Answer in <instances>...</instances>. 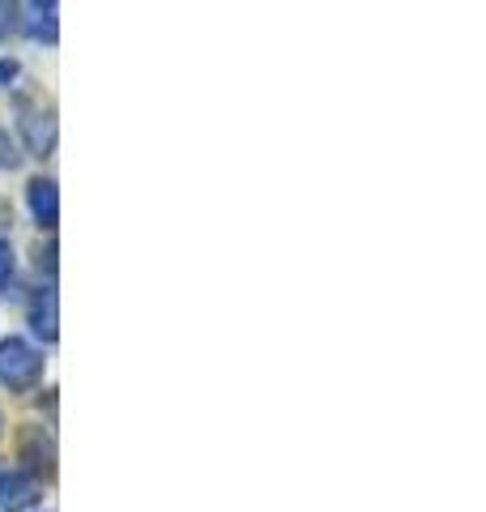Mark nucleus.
I'll use <instances>...</instances> for the list:
<instances>
[{"label": "nucleus", "mask_w": 486, "mask_h": 512, "mask_svg": "<svg viewBox=\"0 0 486 512\" xmlns=\"http://www.w3.org/2000/svg\"><path fill=\"white\" fill-rule=\"evenodd\" d=\"M43 376V355L26 338H5L0 342V384L13 393L35 389Z\"/></svg>", "instance_id": "nucleus-1"}, {"label": "nucleus", "mask_w": 486, "mask_h": 512, "mask_svg": "<svg viewBox=\"0 0 486 512\" xmlns=\"http://www.w3.org/2000/svg\"><path fill=\"white\" fill-rule=\"evenodd\" d=\"M18 128H22V141L35 158H47L56 150V116L39 103H22L18 107Z\"/></svg>", "instance_id": "nucleus-2"}, {"label": "nucleus", "mask_w": 486, "mask_h": 512, "mask_svg": "<svg viewBox=\"0 0 486 512\" xmlns=\"http://www.w3.org/2000/svg\"><path fill=\"white\" fill-rule=\"evenodd\" d=\"M39 500V478L30 470H18L9 461H0V508L5 512H22Z\"/></svg>", "instance_id": "nucleus-3"}, {"label": "nucleus", "mask_w": 486, "mask_h": 512, "mask_svg": "<svg viewBox=\"0 0 486 512\" xmlns=\"http://www.w3.org/2000/svg\"><path fill=\"white\" fill-rule=\"evenodd\" d=\"M26 205H30V214H35L39 227L52 231L56 222H60V192H56V180H47V175L30 180V188H26Z\"/></svg>", "instance_id": "nucleus-4"}, {"label": "nucleus", "mask_w": 486, "mask_h": 512, "mask_svg": "<svg viewBox=\"0 0 486 512\" xmlns=\"http://www.w3.org/2000/svg\"><path fill=\"white\" fill-rule=\"evenodd\" d=\"M30 329L43 342H56V286H39V295L30 299Z\"/></svg>", "instance_id": "nucleus-5"}, {"label": "nucleus", "mask_w": 486, "mask_h": 512, "mask_svg": "<svg viewBox=\"0 0 486 512\" xmlns=\"http://www.w3.org/2000/svg\"><path fill=\"white\" fill-rule=\"evenodd\" d=\"M52 457H56V448H52V436H43V427H30L26 436H22V461L30 466V474H52Z\"/></svg>", "instance_id": "nucleus-6"}, {"label": "nucleus", "mask_w": 486, "mask_h": 512, "mask_svg": "<svg viewBox=\"0 0 486 512\" xmlns=\"http://www.w3.org/2000/svg\"><path fill=\"white\" fill-rule=\"evenodd\" d=\"M26 35L39 43H56V9H35V18L26 22Z\"/></svg>", "instance_id": "nucleus-7"}, {"label": "nucleus", "mask_w": 486, "mask_h": 512, "mask_svg": "<svg viewBox=\"0 0 486 512\" xmlns=\"http://www.w3.org/2000/svg\"><path fill=\"white\" fill-rule=\"evenodd\" d=\"M22 30V5L18 0H0V39H13Z\"/></svg>", "instance_id": "nucleus-8"}, {"label": "nucleus", "mask_w": 486, "mask_h": 512, "mask_svg": "<svg viewBox=\"0 0 486 512\" xmlns=\"http://www.w3.org/2000/svg\"><path fill=\"white\" fill-rule=\"evenodd\" d=\"M13 274H18V252H13V244H9L5 235H0V295L9 291Z\"/></svg>", "instance_id": "nucleus-9"}, {"label": "nucleus", "mask_w": 486, "mask_h": 512, "mask_svg": "<svg viewBox=\"0 0 486 512\" xmlns=\"http://www.w3.org/2000/svg\"><path fill=\"white\" fill-rule=\"evenodd\" d=\"M18 77V60H0V86H9Z\"/></svg>", "instance_id": "nucleus-10"}, {"label": "nucleus", "mask_w": 486, "mask_h": 512, "mask_svg": "<svg viewBox=\"0 0 486 512\" xmlns=\"http://www.w3.org/2000/svg\"><path fill=\"white\" fill-rule=\"evenodd\" d=\"M5 222H9V205L0 201V227H5Z\"/></svg>", "instance_id": "nucleus-11"}, {"label": "nucleus", "mask_w": 486, "mask_h": 512, "mask_svg": "<svg viewBox=\"0 0 486 512\" xmlns=\"http://www.w3.org/2000/svg\"><path fill=\"white\" fill-rule=\"evenodd\" d=\"M0 431H5V414H0Z\"/></svg>", "instance_id": "nucleus-12"}]
</instances>
